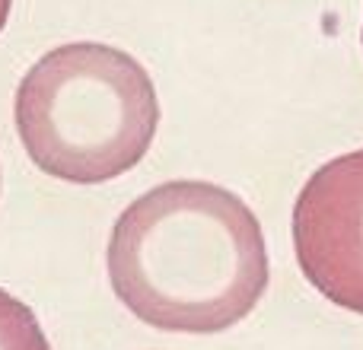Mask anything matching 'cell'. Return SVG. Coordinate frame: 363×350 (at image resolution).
<instances>
[{
  "mask_svg": "<svg viewBox=\"0 0 363 350\" xmlns=\"http://www.w3.org/2000/svg\"><path fill=\"white\" fill-rule=\"evenodd\" d=\"M108 281L150 328L226 332L268 290L262 223L245 201L213 181H166L115 220Z\"/></svg>",
  "mask_w": 363,
  "mask_h": 350,
  "instance_id": "1",
  "label": "cell"
},
{
  "mask_svg": "<svg viewBox=\"0 0 363 350\" xmlns=\"http://www.w3.org/2000/svg\"><path fill=\"white\" fill-rule=\"evenodd\" d=\"M160 125L153 80L131 55L96 42L51 48L16 89V131L42 172L99 185L140 163Z\"/></svg>",
  "mask_w": 363,
  "mask_h": 350,
  "instance_id": "2",
  "label": "cell"
},
{
  "mask_svg": "<svg viewBox=\"0 0 363 350\" xmlns=\"http://www.w3.org/2000/svg\"><path fill=\"white\" fill-rule=\"evenodd\" d=\"M294 245L306 281L363 315V150L309 175L294 204Z\"/></svg>",
  "mask_w": 363,
  "mask_h": 350,
  "instance_id": "3",
  "label": "cell"
},
{
  "mask_svg": "<svg viewBox=\"0 0 363 350\" xmlns=\"http://www.w3.org/2000/svg\"><path fill=\"white\" fill-rule=\"evenodd\" d=\"M0 350H51L35 312L0 290Z\"/></svg>",
  "mask_w": 363,
  "mask_h": 350,
  "instance_id": "4",
  "label": "cell"
},
{
  "mask_svg": "<svg viewBox=\"0 0 363 350\" xmlns=\"http://www.w3.org/2000/svg\"><path fill=\"white\" fill-rule=\"evenodd\" d=\"M10 6H13V0H0V29H4L6 19H10Z\"/></svg>",
  "mask_w": 363,
  "mask_h": 350,
  "instance_id": "5",
  "label": "cell"
}]
</instances>
